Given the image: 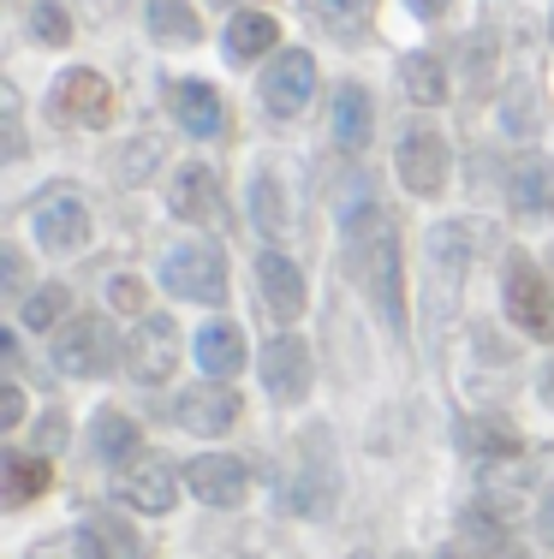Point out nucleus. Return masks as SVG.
Listing matches in <instances>:
<instances>
[{"label":"nucleus","mask_w":554,"mask_h":559,"mask_svg":"<svg viewBox=\"0 0 554 559\" xmlns=\"http://www.w3.org/2000/svg\"><path fill=\"white\" fill-rule=\"evenodd\" d=\"M346 262L358 269L369 304L381 310L388 334H405V292H400V238H393L388 215L376 203H352L346 209Z\"/></svg>","instance_id":"obj_1"},{"label":"nucleus","mask_w":554,"mask_h":559,"mask_svg":"<svg viewBox=\"0 0 554 559\" xmlns=\"http://www.w3.org/2000/svg\"><path fill=\"white\" fill-rule=\"evenodd\" d=\"M471 257H478V226L441 221V226L429 233V280H435L429 310H435V316H453V310H459V292H465Z\"/></svg>","instance_id":"obj_2"},{"label":"nucleus","mask_w":554,"mask_h":559,"mask_svg":"<svg viewBox=\"0 0 554 559\" xmlns=\"http://www.w3.org/2000/svg\"><path fill=\"white\" fill-rule=\"evenodd\" d=\"M500 298H507V316H512V328H519V334H531V340H543V345L554 340V292H549L543 269H537L524 250H512V257H507Z\"/></svg>","instance_id":"obj_3"},{"label":"nucleus","mask_w":554,"mask_h":559,"mask_svg":"<svg viewBox=\"0 0 554 559\" xmlns=\"http://www.w3.org/2000/svg\"><path fill=\"white\" fill-rule=\"evenodd\" d=\"M162 286L174 292V298H191V304H227V269H221V250L203 245V238L167 250Z\"/></svg>","instance_id":"obj_4"},{"label":"nucleus","mask_w":554,"mask_h":559,"mask_svg":"<svg viewBox=\"0 0 554 559\" xmlns=\"http://www.w3.org/2000/svg\"><path fill=\"white\" fill-rule=\"evenodd\" d=\"M55 364H60V376H78V381L108 376V369L120 364V340H114V328L102 322V316H78L72 328H60Z\"/></svg>","instance_id":"obj_5"},{"label":"nucleus","mask_w":554,"mask_h":559,"mask_svg":"<svg viewBox=\"0 0 554 559\" xmlns=\"http://www.w3.org/2000/svg\"><path fill=\"white\" fill-rule=\"evenodd\" d=\"M179 352H185V340H179V322L174 316H143L138 322V334H131V381H143V388H162L167 376L179 369Z\"/></svg>","instance_id":"obj_6"},{"label":"nucleus","mask_w":554,"mask_h":559,"mask_svg":"<svg viewBox=\"0 0 554 559\" xmlns=\"http://www.w3.org/2000/svg\"><path fill=\"white\" fill-rule=\"evenodd\" d=\"M108 114H114L108 78L90 72V66H72V72H60V84H55V119H60V126L96 131V126H108Z\"/></svg>","instance_id":"obj_7"},{"label":"nucleus","mask_w":554,"mask_h":559,"mask_svg":"<svg viewBox=\"0 0 554 559\" xmlns=\"http://www.w3.org/2000/svg\"><path fill=\"white\" fill-rule=\"evenodd\" d=\"M400 185L412 197H435L447 191V138L429 126H412L400 138Z\"/></svg>","instance_id":"obj_8"},{"label":"nucleus","mask_w":554,"mask_h":559,"mask_svg":"<svg viewBox=\"0 0 554 559\" xmlns=\"http://www.w3.org/2000/svg\"><path fill=\"white\" fill-rule=\"evenodd\" d=\"M262 388L281 399V405H298L310 393V345L298 334H274L262 345Z\"/></svg>","instance_id":"obj_9"},{"label":"nucleus","mask_w":554,"mask_h":559,"mask_svg":"<svg viewBox=\"0 0 554 559\" xmlns=\"http://www.w3.org/2000/svg\"><path fill=\"white\" fill-rule=\"evenodd\" d=\"M114 500L131 506V512L162 518V512H174L179 483H174V471H167L162 459H143V464H126V471H114Z\"/></svg>","instance_id":"obj_10"},{"label":"nucleus","mask_w":554,"mask_h":559,"mask_svg":"<svg viewBox=\"0 0 554 559\" xmlns=\"http://www.w3.org/2000/svg\"><path fill=\"white\" fill-rule=\"evenodd\" d=\"M310 90H316V60L305 55V48H286V55L262 72V108L293 119V114H305Z\"/></svg>","instance_id":"obj_11"},{"label":"nucleus","mask_w":554,"mask_h":559,"mask_svg":"<svg viewBox=\"0 0 554 559\" xmlns=\"http://www.w3.org/2000/svg\"><path fill=\"white\" fill-rule=\"evenodd\" d=\"M340 483H334V464L322 459V435H305V464H298V476L286 483V506L305 518H322L328 506H334Z\"/></svg>","instance_id":"obj_12"},{"label":"nucleus","mask_w":554,"mask_h":559,"mask_svg":"<svg viewBox=\"0 0 554 559\" xmlns=\"http://www.w3.org/2000/svg\"><path fill=\"white\" fill-rule=\"evenodd\" d=\"M185 483H191V495L209 500V506H239L245 488H250V476H245L239 459H227V452H203V459H191Z\"/></svg>","instance_id":"obj_13"},{"label":"nucleus","mask_w":554,"mask_h":559,"mask_svg":"<svg viewBox=\"0 0 554 559\" xmlns=\"http://www.w3.org/2000/svg\"><path fill=\"white\" fill-rule=\"evenodd\" d=\"M174 417L185 423V429H197V435H221V429L239 423V399L221 388V381H203V388H185L179 393Z\"/></svg>","instance_id":"obj_14"},{"label":"nucleus","mask_w":554,"mask_h":559,"mask_svg":"<svg viewBox=\"0 0 554 559\" xmlns=\"http://www.w3.org/2000/svg\"><path fill=\"white\" fill-rule=\"evenodd\" d=\"M257 280H262V298H269L274 322H298V316H305V274H298L286 257L269 250V257L257 262Z\"/></svg>","instance_id":"obj_15"},{"label":"nucleus","mask_w":554,"mask_h":559,"mask_svg":"<svg viewBox=\"0 0 554 559\" xmlns=\"http://www.w3.org/2000/svg\"><path fill=\"white\" fill-rule=\"evenodd\" d=\"M167 209L179 221H215L221 215V185L209 167H179L174 185H167Z\"/></svg>","instance_id":"obj_16"},{"label":"nucleus","mask_w":554,"mask_h":559,"mask_svg":"<svg viewBox=\"0 0 554 559\" xmlns=\"http://www.w3.org/2000/svg\"><path fill=\"white\" fill-rule=\"evenodd\" d=\"M90 233V215L78 197H48L43 209H36V245L43 250H78Z\"/></svg>","instance_id":"obj_17"},{"label":"nucleus","mask_w":554,"mask_h":559,"mask_svg":"<svg viewBox=\"0 0 554 559\" xmlns=\"http://www.w3.org/2000/svg\"><path fill=\"white\" fill-rule=\"evenodd\" d=\"M55 483L43 452H0V506H24Z\"/></svg>","instance_id":"obj_18"},{"label":"nucleus","mask_w":554,"mask_h":559,"mask_svg":"<svg viewBox=\"0 0 554 559\" xmlns=\"http://www.w3.org/2000/svg\"><path fill=\"white\" fill-rule=\"evenodd\" d=\"M174 114H179V126L191 131V138H215L221 119H227L221 114V96L203 84V78H179L174 84Z\"/></svg>","instance_id":"obj_19"},{"label":"nucleus","mask_w":554,"mask_h":559,"mask_svg":"<svg viewBox=\"0 0 554 559\" xmlns=\"http://www.w3.org/2000/svg\"><path fill=\"white\" fill-rule=\"evenodd\" d=\"M274 43H281V31H274V19H269V12H239V19L227 24V60H233V66L262 60Z\"/></svg>","instance_id":"obj_20"},{"label":"nucleus","mask_w":554,"mask_h":559,"mask_svg":"<svg viewBox=\"0 0 554 559\" xmlns=\"http://www.w3.org/2000/svg\"><path fill=\"white\" fill-rule=\"evenodd\" d=\"M197 364H203V376H233V369L245 364V334L233 322H215L197 334Z\"/></svg>","instance_id":"obj_21"},{"label":"nucleus","mask_w":554,"mask_h":559,"mask_svg":"<svg viewBox=\"0 0 554 559\" xmlns=\"http://www.w3.org/2000/svg\"><path fill=\"white\" fill-rule=\"evenodd\" d=\"M334 143H340V150H352V155L369 143V90L346 84L334 96Z\"/></svg>","instance_id":"obj_22"},{"label":"nucleus","mask_w":554,"mask_h":559,"mask_svg":"<svg viewBox=\"0 0 554 559\" xmlns=\"http://www.w3.org/2000/svg\"><path fill=\"white\" fill-rule=\"evenodd\" d=\"M459 447L483 452V459H512V452H524L519 429H507V423H495V417H465L459 423Z\"/></svg>","instance_id":"obj_23"},{"label":"nucleus","mask_w":554,"mask_h":559,"mask_svg":"<svg viewBox=\"0 0 554 559\" xmlns=\"http://www.w3.org/2000/svg\"><path fill=\"white\" fill-rule=\"evenodd\" d=\"M250 221H257L262 238H281L286 233V203H281V179L269 167L250 179Z\"/></svg>","instance_id":"obj_24"},{"label":"nucleus","mask_w":554,"mask_h":559,"mask_svg":"<svg viewBox=\"0 0 554 559\" xmlns=\"http://www.w3.org/2000/svg\"><path fill=\"white\" fill-rule=\"evenodd\" d=\"M150 36L155 43H197L203 24H197V12L185 0H150Z\"/></svg>","instance_id":"obj_25"},{"label":"nucleus","mask_w":554,"mask_h":559,"mask_svg":"<svg viewBox=\"0 0 554 559\" xmlns=\"http://www.w3.org/2000/svg\"><path fill=\"white\" fill-rule=\"evenodd\" d=\"M400 78H405V96L412 102H447V72H441V60H429V55H405L400 66Z\"/></svg>","instance_id":"obj_26"},{"label":"nucleus","mask_w":554,"mask_h":559,"mask_svg":"<svg viewBox=\"0 0 554 559\" xmlns=\"http://www.w3.org/2000/svg\"><path fill=\"white\" fill-rule=\"evenodd\" d=\"M96 452H102V459H114V464H126L131 452H138V423L120 417V411H102V417H96Z\"/></svg>","instance_id":"obj_27"},{"label":"nucleus","mask_w":554,"mask_h":559,"mask_svg":"<svg viewBox=\"0 0 554 559\" xmlns=\"http://www.w3.org/2000/svg\"><path fill=\"white\" fill-rule=\"evenodd\" d=\"M66 304H72V292H66V286H43V292H31V298H24V328H36V334L60 328Z\"/></svg>","instance_id":"obj_28"},{"label":"nucleus","mask_w":554,"mask_h":559,"mask_svg":"<svg viewBox=\"0 0 554 559\" xmlns=\"http://www.w3.org/2000/svg\"><path fill=\"white\" fill-rule=\"evenodd\" d=\"M31 36H36V43H48V48H60V43H72V19H66L55 0H36V7H31Z\"/></svg>","instance_id":"obj_29"},{"label":"nucleus","mask_w":554,"mask_h":559,"mask_svg":"<svg viewBox=\"0 0 554 559\" xmlns=\"http://www.w3.org/2000/svg\"><path fill=\"white\" fill-rule=\"evenodd\" d=\"M512 197H519V209H531V215H543V209L554 203V191H549V173L543 167H524L519 179H512Z\"/></svg>","instance_id":"obj_30"},{"label":"nucleus","mask_w":554,"mask_h":559,"mask_svg":"<svg viewBox=\"0 0 554 559\" xmlns=\"http://www.w3.org/2000/svg\"><path fill=\"white\" fill-rule=\"evenodd\" d=\"M305 7L316 12V19H328V24H358L369 12V0H305Z\"/></svg>","instance_id":"obj_31"},{"label":"nucleus","mask_w":554,"mask_h":559,"mask_svg":"<svg viewBox=\"0 0 554 559\" xmlns=\"http://www.w3.org/2000/svg\"><path fill=\"white\" fill-rule=\"evenodd\" d=\"M0 114H7V162H19L24 138H19V90L12 84H0Z\"/></svg>","instance_id":"obj_32"},{"label":"nucleus","mask_w":554,"mask_h":559,"mask_svg":"<svg viewBox=\"0 0 554 559\" xmlns=\"http://www.w3.org/2000/svg\"><path fill=\"white\" fill-rule=\"evenodd\" d=\"M60 447H66V417H60V411H48V417L36 423V452L48 459V452H60Z\"/></svg>","instance_id":"obj_33"},{"label":"nucleus","mask_w":554,"mask_h":559,"mask_svg":"<svg viewBox=\"0 0 554 559\" xmlns=\"http://www.w3.org/2000/svg\"><path fill=\"white\" fill-rule=\"evenodd\" d=\"M19 417H24V393H19V381H7L0 388V429H19Z\"/></svg>","instance_id":"obj_34"},{"label":"nucleus","mask_w":554,"mask_h":559,"mask_svg":"<svg viewBox=\"0 0 554 559\" xmlns=\"http://www.w3.org/2000/svg\"><path fill=\"white\" fill-rule=\"evenodd\" d=\"M114 304H120V310H143V292H138V280H114Z\"/></svg>","instance_id":"obj_35"},{"label":"nucleus","mask_w":554,"mask_h":559,"mask_svg":"<svg viewBox=\"0 0 554 559\" xmlns=\"http://www.w3.org/2000/svg\"><path fill=\"white\" fill-rule=\"evenodd\" d=\"M537 536H543L549 548H554V495L543 500V512H537Z\"/></svg>","instance_id":"obj_36"},{"label":"nucleus","mask_w":554,"mask_h":559,"mask_svg":"<svg viewBox=\"0 0 554 559\" xmlns=\"http://www.w3.org/2000/svg\"><path fill=\"white\" fill-rule=\"evenodd\" d=\"M405 7H412V12H417V19H441V12H447V7H453V0H405Z\"/></svg>","instance_id":"obj_37"},{"label":"nucleus","mask_w":554,"mask_h":559,"mask_svg":"<svg viewBox=\"0 0 554 559\" xmlns=\"http://www.w3.org/2000/svg\"><path fill=\"white\" fill-rule=\"evenodd\" d=\"M435 559H465V554H459V548H441V554H435Z\"/></svg>","instance_id":"obj_38"},{"label":"nucleus","mask_w":554,"mask_h":559,"mask_svg":"<svg viewBox=\"0 0 554 559\" xmlns=\"http://www.w3.org/2000/svg\"><path fill=\"white\" fill-rule=\"evenodd\" d=\"M352 559H369V554H352Z\"/></svg>","instance_id":"obj_39"}]
</instances>
